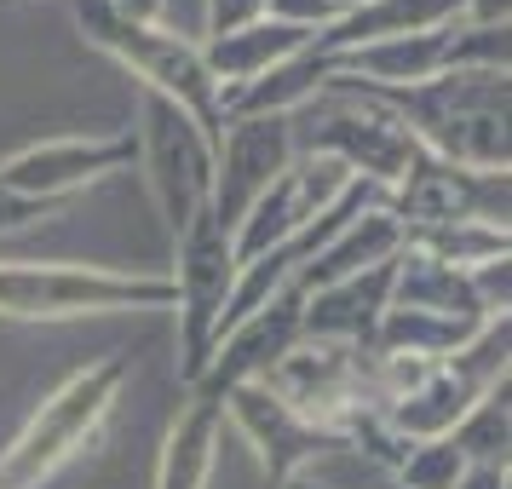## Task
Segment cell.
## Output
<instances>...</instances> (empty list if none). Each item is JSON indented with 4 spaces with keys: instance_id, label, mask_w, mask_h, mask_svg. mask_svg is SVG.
I'll list each match as a JSON object with an SVG mask.
<instances>
[{
    "instance_id": "1",
    "label": "cell",
    "mask_w": 512,
    "mask_h": 489,
    "mask_svg": "<svg viewBox=\"0 0 512 489\" xmlns=\"http://www.w3.org/2000/svg\"><path fill=\"white\" fill-rule=\"evenodd\" d=\"M323 93H351V98L380 104L438 162L472 167V173H507L512 167L507 70H443L432 81H420V87H363L351 75H328Z\"/></svg>"
},
{
    "instance_id": "2",
    "label": "cell",
    "mask_w": 512,
    "mask_h": 489,
    "mask_svg": "<svg viewBox=\"0 0 512 489\" xmlns=\"http://www.w3.org/2000/svg\"><path fill=\"white\" fill-rule=\"evenodd\" d=\"M127 374H133L127 351H110V357L64 374L41 397V409L24 420V432L0 449V489H41L70 461H81L98 443V432L110 426V415H116Z\"/></svg>"
},
{
    "instance_id": "3",
    "label": "cell",
    "mask_w": 512,
    "mask_h": 489,
    "mask_svg": "<svg viewBox=\"0 0 512 489\" xmlns=\"http://www.w3.org/2000/svg\"><path fill=\"white\" fill-rule=\"evenodd\" d=\"M116 311H173V277L70 259H0V323H75Z\"/></svg>"
},
{
    "instance_id": "4",
    "label": "cell",
    "mask_w": 512,
    "mask_h": 489,
    "mask_svg": "<svg viewBox=\"0 0 512 489\" xmlns=\"http://www.w3.org/2000/svg\"><path fill=\"white\" fill-rule=\"evenodd\" d=\"M75 29H81V41L104 58H116L121 70H133L144 93L167 98V104H179L185 116L202 121V133L219 139V81L213 70L202 64V47L179 35L173 24H127L110 0H75Z\"/></svg>"
},
{
    "instance_id": "5",
    "label": "cell",
    "mask_w": 512,
    "mask_h": 489,
    "mask_svg": "<svg viewBox=\"0 0 512 489\" xmlns=\"http://www.w3.org/2000/svg\"><path fill=\"white\" fill-rule=\"evenodd\" d=\"M294 156H328V162H340L363 185L397 190L403 173L415 167L420 144L409 139L403 121L386 116L369 98L317 93L305 110H294Z\"/></svg>"
},
{
    "instance_id": "6",
    "label": "cell",
    "mask_w": 512,
    "mask_h": 489,
    "mask_svg": "<svg viewBox=\"0 0 512 489\" xmlns=\"http://www.w3.org/2000/svg\"><path fill=\"white\" fill-rule=\"evenodd\" d=\"M139 167L150 202L162 213L167 236H179L208 213L213 202V139L202 133V121L185 116L179 104L144 93L139 98Z\"/></svg>"
},
{
    "instance_id": "7",
    "label": "cell",
    "mask_w": 512,
    "mask_h": 489,
    "mask_svg": "<svg viewBox=\"0 0 512 489\" xmlns=\"http://www.w3.org/2000/svg\"><path fill=\"white\" fill-rule=\"evenodd\" d=\"M173 248H179V271L167 277H173V317H179V386H196V374L208 369L219 346V317L236 288V248L213 225V213H202Z\"/></svg>"
},
{
    "instance_id": "8",
    "label": "cell",
    "mask_w": 512,
    "mask_h": 489,
    "mask_svg": "<svg viewBox=\"0 0 512 489\" xmlns=\"http://www.w3.org/2000/svg\"><path fill=\"white\" fill-rule=\"evenodd\" d=\"M507 208H512L507 173H472V167L438 162L426 150L403 173V185L386 190V213L403 225V236L438 231V225H495V231H507Z\"/></svg>"
},
{
    "instance_id": "9",
    "label": "cell",
    "mask_w": 512,
    "mask_h": 489,
    "mask_svg": "<svg viewBox=\"0 0 512 489\" xmlns=\"http://www.w3.org/2000/svg\"><path fill=\"white\" fill-rule=\"evenodd\" d=\"M294 167V116H231L213 139V225L236 236L265 190Z\"/></svg>"
},
{
    "instance_id": "10",
    "label": "cell",
    "mask_w": 512,
    "mask_h": 489,
    "mask_svg": "<svg viewBox=\"0 0 512 489\" xmlns=\"http://www.w3.org/2000/svg\"><path fill=\"white\" fill-rule=\"evenodd\" d=\"M139 167V133H87V139H41L24 144L0 162V185L29 196V202H58L70 208L75 190L116 179Z\"/></svg>"
},
{
    "instance_id": "11",
    "label": "cell",
    "mask_w": 512,
    "mask_h": 489,
    "mask_svg": "<svg viewBox=\"0 0 512 489\" xmlns=\"http://www.w3.org/2000/svg\"><path fill=\"white\" fill-rule=\"evenodd\" d=\"M259 386L277 392L294 415L317 420L328 432H340V420L369 403V351L334 346V340H300Z\"/></svg>"
},
{
    "instance_id": "12",
    "label": "cell",
    "mask_w": 512,
    "mask_h": 489,
    "mask_svg": "<svg viewBox=\"0 0 512 489\" xmlns=\"http://www.w3.org/2000/svg\"><path fill=\"white\" fill-rule=\"evenodd\" d=\"M225 420H231L236 432L248 438V449L259 455L265 489H288L317 455L346 449L340 432H328V426H317V420L294 415V409H288L277 392H265L259 380H248V386H236V392L225 397Z\"/></svg>"
},
{
    "instance_id": "13",
    "label": "cell",
    "mask_w": 512,
    "mask_h": 489,
    "mask_svg": "<svg viewBox=\"0 0 512 489\" xmlns=\"http://www.w3.org/2000/svg\"><path fill=\"white\" fill-rule=\"evenodd\" d=\"M300 305H305V294L288 282L277 300H265L254 317H242V323H236L231 334L213 346L208 369L196 374V386H185V392L208 397V403H219V409H225V397H231L236 386L265 380V374L277 369L282 357L305 340V334H300Z\"/></svg>"
},
{
    "instance_id": "14",
    "label": "cell",
    "mask_w": 512,
    "mask_h": 489,
    "mask_svg": "<svg viewBox=\"0 0 512 489\" xmlns=\"http://www.w3.org/2000/svg\"><path fill=\"white\" fill-rule=\"evenodd\" d=\"M403 254V248H397ZM397 254L357 271L346 282H328L317 294H305L300 305V334L305 340H334V346H357L369 351L374 346V328L392 305V277H397Z\"/></svg>"
},
{
    "instance_id": "15",
    "label": "cell",
    "mask_w": 512,
    "mask_h": 489,
    "mask_svg": "<svg viewBox=\"0 0 512 489\" xmlns=\"http://www.w3.org/2000/svg\"><path fill=\"white\" fill-rule=\"evenodd\" d=\"M196 47H202V64H208L213 81H219V104H225V98H236L242 87H254V81H265L271 70H282L288 58H300V52L311 47V29L259 18V24L236 29V35L196 41Z\"/></svg>"
},
{
    "instance_id": "16",
    "label": "cell",
    "mask_w": 512,
    "mask_h": 489,
    "mask_svg": "<svg viewBox=\"0 0 512 489\" xmlns=\"http://www.w3.org/2000/svg\"><path fill=\"white\" fill-rule=\"evenodd\" d=\"M219 438H225V409L185 392V403H179V415L162 438V455H156V489H208Z\"/></svg>"
},
{
    "instance_id": "17",
    "label": "cell",
    "mask_w": 512,
    "mask_h": 489,
    "mask_svg": "<svg viewBox=\"0 0 512 489\" xmlns=\"http://www.w3.org/2000/svg\"><path fill=\"white\" fill-rule=\"evenodd\" d=\"M397 248H403V225L386 213V196H380L374 208H363L346 231L328 242L323 254L305 265L300 277H294V288H300V294H317V288H328V282H346V277H357V271L380 265V259H392Z\"/></svg>"
},
{
    "instance_id": "18",
    "label": "cell",
    "mask_w": 512,
    "mask_h": 489,
    "mask_svg": "<svg viewBox=\"0 0 512 489\" xmlns=\"http://www.w3.org/2000/svg\"><path fill=\"white\" fill-rule=\"evenodd\" d=\"M392 311H426V317H449V323H484V311L472 300V282L455 265L403 248L392 277Z\"/></svg>"
},
{
    "instance_id": "19",
    "label": "cell",
    "mask_w": 512,
    "mask_h": 489,
    "mask_svg": "<svg viewBox=\"0 0 512 489\" xmlns=\"http://www.w3.org/2000/svg\"><path fill=\"white\" fill-rule=\"evenodd\" d=\"M478 397L484 392H472L449 363H438V374H432L420 392H409L403 403L380 409V415H386V426H392L403 443H438V438H449V432L461 426V415L478 403Z\"/></svg>"
},
{
    "instance_id": "20",
    "label": "cell",
    "mask_w": 512,
    "mask_h": 489,
    "mask_svg": "<svg viewBox=\"0 0 512 489\" xmlns=\"http://www.w3.org/2000/svg\"><path fill=\"white\" fill-rule=\"evenodd\" d=\"M507 397H512V380H501L449 432V443L466 455V466H512V403Z\"/></svg>"
},
{
    "instance_id": "21",
    "label": "cell",
    "mask_w": 512,
    "mask_h": 489,
    "mask_svg": "<svg viewBox=\"0 0 512 489\" xmlns=\"http://www.w3.org/2000/svg\"><path fill=\"white\" fill-rule=\"evenodd\" d=\"M403 248L438 259V265H455V271H478V265L512 259V231H495V225H438V231H409Z\"/></svg>"
},
{
    "instance_id": "22",
    "label": "cell",
    "mask_w": 512,
    "mask_h": 489,
    "mask_svg": "<svg viewBox=\"0 0 512 489\" xmlns=\"http://www.w3.org/2000/svg\"><path fill=\"white\" fill-rule=\"evenodd\" d=\"M461 472H466V455L449 438H438V443H409L403 461H397L386 478H392L397 489H455Z\"/></svg>"
},
{
    "instance_id": "23",
    "label": "cell",
    "mask_w": 512,
    "mask_h": 489,
    "mask_svg": "<svg viewBox=\"0 0 512 489\" xmlns=\"http://www.w3.org/2000/svg\"><path fill=\"white\" fill-rule=\"evenodd\" d=\"M265 18L317 35V29H328L334 18H340V6H334V0H265Z\"/></svg>"
},
{
    "instance_id": "24",
    "label": "cell",
    "mask_w": 512,
    "mask_h": 489,
    "mask_svg": "<svg viewBox=\"0 0 512 489\" xmlns=\"http://www.w3.org/2000/svg\"><path fill=\"white\" fill-rule=\"evenodd\" d=\"M265 18V0H208V29H202V41H219V35H236V29H248Z\"/></svg>"
},
{
    "instance_id": "25",
    "label": "cell",
    "mask_w": 512,
    "mask_h": 489,
    "mask_svg": "<svg viewBox=\"0 0 512 489\" xmlns=\"http://www.w3.org/2000/svg\"><path fill=\"white\" fill-rule=\"evenodd\" d=\"M52 213H64V208H58V202H29V196H18V190L0 185V236L29 231V225H47Z\"/></svg>"
},
{
    "instance_id": "26",
    "label": "cell",
    "mask_w": 512,
    "mask_h": 489,
    "mask_svg": "<svg viewBox=\"0 0 512 489\" xmlns=\"http://www.w3.org/2000/svg\"><path fill=\"white\" fill-rule=\"evenodd\" d=\"M455 489H512V466H466Z\"/></svg>"
},
{
    "instance_id": "27",
    "label": "cell",
    "mask_w": 512,
    "mask_h": 489,
    "mask_svg": "<svg viewBox=\"0 0 512 489\" xmlns=\"http://www.w3.org/2000/svg\"><path fill=\"white\" fill-rule=\"evenodd\" d=\"M512 18V0H466V24L478 29H501Z\"/></svg>"
},
{
    "instance_id": "28",
    "label": "cell",
    "mask_w": 512,
    "mask_h": 489,
    "mask_svg": "<svg viewBox=\"0 0 512 489\" xmlns=\"http://www.w3.org/2000/svg\"><path fill=\"white\" fill-rule=\"evenodd\" d=\"M127 24H167V0H110Z\"/></svg>"
},
{
    "instance_id": "29",
    "label": "cell",
    "mask_w": 512,
    "mask_h": 489,
    "mask_svg": "<svg viewBox=\"0 0 512 489\" xmlns=\"http://www.w3.org/2000/svg\"><path fill=\"white\" fill-rule=\"evenodd\" d=\"M334 6H340V12H357V6H369V0H334Z\"/></svg>"
},
{
    "instance_id": "30",
    "label": "cell",
    "mask_w": 512,
    "mask_h": 489,
    "mask_svg": "<svg viewBox=\"0 0 512 489\" xmlns=\"http://www.w3.org/2000/svg\"><path fill=\"white\" fill-rule=\"evenodd\" d=\"M288 489H328V484H305V478H294V484H288Z\"/></svg>"
}]
</instances>
